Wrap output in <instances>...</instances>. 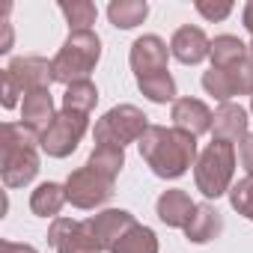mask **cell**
<instances>
[{
    "label": "cell",
    "instance_id": "1",
    "mask_svg": "<svg viewBox=\"0 0 253 253\" xmlns=\"http://www.w3.org/2000/svg\"><path fill=\"white\" fill-rule=\"evenodd\" d=\"M140 158L158 179H179L197 164V137L176 125H149L140 137Z\"/></svg>",
    "mask_w": 253,
    "mask_h": 253
},
{
    "label": "cell",
    "instance_id": "2",
    "mask_svg": "<svg viewBox=\"0 0 253 253\" xmlns=\"http://www.w3.org/2000/svg\"><path fill=\"white\" fill-rule=\"evenodd\" d=\"M42 134L27 128L24 122H3L0 128V179L6 188H24L39 173V152Z\"/></svg>",
    "mask_w": 253,
    "mask_h": 253
},
{
    "label": "cell",
    "instance_id": "3",
    "mask_svg": "<svg viewBox=\"0 0 253 253\" xmlns=\"http://www.w3.org/2000/svg\"><path fill=\"white\" fill-rule=\"evenodd\" d=\"M101 60V39L95 36V30H78L69 33V39L63 42V48L57 51L54 63V81L57 84H78V81H89V72L98 66Z\"/></svg>",
    "mask_w": 253,
    "mask_h": 253
},
{
    "label": "cell",
    "instance_id": "4",
    "mask_svg": "<svg viewBox=\"0 0 253 253\" xmlns=\"http://www.w3.org/2000/svg\"><path fill=\"white\" fill-rule=\"evenodd\" d=\"M232 176H235V143L226 140H211L197 164H194V182L197 191L209 200H217L223 194H229L232 188Z\"/></svg>",
    "mask_w": 253,
    "mask_h": 253
},
{
    "label": "cell",
    "instance_id": "5",
    "mask_svg": "<svg viewBox=\"0 0 253 253\" xmlns=\"http://www.w3.org/2000/svg\"><path fill=\"white\" fill-rule=\"evenodd\" d=\"M149 128V116L134 107V104H116L110 107L92 128L95 143H110V146H128V143H140V137Z\"/></svg>",
    "mask_w": 253,
    "mask_h": 253
},
{
    "label": "cell",
    "instance_id": "6",
    "mask_svg": "<svg viewBox=\"0 0 253 253\" xmlns=\"http://www.w3.org/2000/svg\"><path fill=\"white\" fill-rule=\"evenodd\" d=\"M86 128H89V116L86 113L60 110L54 116V122L42 131V143L39 146H42V152L48 158H69L78 149L81 137L86 134Z\"/></svg>",
    "mask_w": 253,
    "mask_h": 253
},
{
    "label": "cell",
    "instance_id": "7",
    "mask_svg": "<svg viewBox=\"0 0 253 253\" xmlns=\"http://www.w3.org/2000/svg\"><path fill=\"white\" fill-rule=\"evenodd\" d=\"M203 89L211 98H217L220 104L232 101L235 95H253V54L232 66L209 69L203 75Z\"/></svg>",
    "mask_w": 253,
    "mask_h": 253
},
{
    "label": "cell",
    "instance_id": "8",
    "mask_svg": "<svg viewBox=\"0 0 253 253\" xmlns=\"http://www.w3.org/2000/svg\"><path fill=\"white\" fill-rule=\"evenodd\" d=\"M66 197L75 209H98L113 197V182L98 176L89 167H78L75 173H69L66 179Z\"/></svg>",
    "mask_w": 253,
    "mask_h": 253
},
{
    "label": "cell",
    "instance_id": "9",
    "mask_svg": "<svg viewBox=\"0 0 253 253\" xmlns=\"http://www.w3.org/2000/svg\"><path fill=\"white\" fill-rule=\"evenodd\" d=\"M48 244L57 253H101L89 223L72 220V217H54V223L48 229Z\"/></svg>",
    "mask_w": 253,
    "mask_h": 253
},
{
    "label": "cell",
    "instance_id": "10",
    "mask_svg": "<svg viewBox=\"0 0 253 253\" xmlns=\"http://www.w3.org/2000/svg\"><path fill=\"white\" fill-rule=\"evenodd\" d=\"M128 60H131V69H134V78L140 81V78H149V75H161V72H167L170 48H167V42H164L161 36H152V33H149V36L134 39Z\"/></svg>",
    "mask_w": 253,
    "mask_h": 253
},
{
    "label": "cell",
    "instance_id": "11",
    "mask_svg": "<svg viewBox=\"0 0 253 253\" xmlns=\"http://www.w3.org/2000/svg\"><path fill=\"white\" fill-rule=\"evenodd\" d=\"M3 72L21 89V95L36 92V89H48L54 81V63H48L45 57H15Z\"/></svg>",
    "mask_w": 253,
    "mask_h": 253
},
{
    "label": "cell",
    "instance_id": "12",
    "mask_svg": "<svg viewBox=\"0 0 253 253\" xmlns=\"http://www.w3.org/2000/svg\"><path fill=\"white\" fill-rule=\"evenodd\" d=\"M86 223H89V229H92L98 247H101V250H113V247L119 244V238L128 232L137 220H134L131 211H125V209H104V211L86 217Z\"/></svg>",
    "mask_w": 253,
    "mask_h": 253
},
{
    "label": "cell",
    "instance_id": "13",
    "mask_svg": "<svg viewBox=\"0 0 253 253\" xmlns=\"http://www.w3.org/2000/svg\"><path fill=\"white\" fill-rule=\"evenodd\" d=\"M170 119H173V125H176V128H182V131H188V134L200 137V134L211 131L214 113L209 110V104H206V101L185 95V98H176V101H173Z\"/></svg>",
    "mask_w": 253,
    "mask_h": 253
},
{
    "label": "cell",
    "instance_id": "14",
    "mask_svg": "<svg viewBox=\"0 0 253 253\" xmlns=\"http://www.w3.org/2000/svg\"><path fill=\"white\" fill-rule=\"evenodd\" d=\"M209 51H211V39L203 33V27H194V24L179 27L173 33V39H170V54L185 66L203 63L209 57Z\"/></svg>",
    "mask_w": 253,
    "mask_h": 253
},
{
    "label": "cell",
    "instance_id": "15",
    "mask_svg": "<svg viewBox=\"0 0 253 253\" xmlns=\"http://www.w3.org/2000/svg\"><path fill=\"white\" fill-rule=\"evenodd\" d=\"M247 110L235 101H226L214 110L211 122V140H226V143H241L247 137Z\"/></svg>",
    "mask_w": 253,
    "mask_h": 253
},
{
    "label": "cell",
    "instance_id": "16",
    "mask_svg": "<svg viewBox=\"0 0 253 253\" xmlns=\"http://www.w3.org/2000/svg\"><path fill=\"white\" fill-rule=\"evenodd\" d=\"M220 229H223L220 211H217L214 206H209V203H200V206L194 209L191 220L185 223V238H188L191 244H209V241H214V238L220 235Z\"/></svg>",
    "mask_w": 253,
    "mask_h": 253
},
{
    "label": "cell",
    "instance_id": "17",
    "mask_svg": "<svg viewBox=\"0 0 253 253\" xmlns=\"http://www.w3.org/2000/svg\"><path fill=\"white\" fill-rule=\"evenodd\" d=\"M194 209H197V203H191V197L185 191H179V188L164 191L158 197V203H155V211H158L161 223H167L173 229H185V223L191 220Z\"/></svg>",
    "mask_w": 253,
    "mask_h": 253
},
{
    "label": "cell",
    "instance_id": "18",
    "mask_svg": "<svg viewBox=\"0 0 253 253\" xmlns=\"http://www.w3.org/2000/svg\"><path fill=\"white\" fill-rule=\"evenodd\" d=\"M54 95L51 89H36V92H27L24 101H21V122L33 131H45L48 125L54 122Z\"/></svg>",
    "mask_w": 253,
    "mask_h": 253
},
{
    "label": "cell",
    "instance_id": "19",
    "mask_svg": "<svg viewBox=\"0 0 253 253\" xmlns=\"http://www.w3.org/2000/svg\"><path fill=\"white\" fill-rule=\"evenodd\" d=\"M66 203H69L66 185H57V182H42L30 194V211L39 214V217H57Z\"/></svg>",
    "mask_w": 253,
    "mask_h": 253
},
{
    "label": "cell",
    "instance_id": "20",
    "mask_svg": "<svg viewBox=\"0 0 253 253\" xmlns=\"http://www.w3.org/2000/svg\"><path fill=\"white\" fill-rule=\"evenodd\" d=\"M89 170H95L98 176L116 182L119 170L125 167V149L122 146H110V143H95L92 152H89V161H86Z\"/></svg>",
    "mask_w": 253,
    "mask_h": 253
},
{
    "label": "cell",
    "instance_id": "21",
    "mask_svg": "<svg viewBox=\"0 0 253 253\" xmlns=\"http://www.w3.org/2000/svg\"><path fill=\"white\" fill-rule=\"evenodd\" d=\"M146 15H149V3H146V0H113V3L107 6V18L119 30H131V27L143 24Z\"/></svg>",
    "mask_w": 253,
    "mask_h": 253
},
{
    "label": "cell",
    "instance_id": "22",
    "mask_svg": "<svg viewBox=\"0 0 253 253\" xmlns=\"http://www.w3.org/2000/svg\"><path fill=\"white\" fill-rule=\"evenodd\" d=\"M250 57V45H244L238 36H214L211 39V51H209V60H211V69H223V66H232L238 60Z\"/></svg>",
    "mask_w": 253,
    "mask_h": 253
},
{
    "label": "cell",
    "instance_id": "23",
    "mask_svg": "<svg viewBox=\"0 0 253 253\" xmlns=\"http://www.w3.org/2000/svg\"><path fill=\"white\" fill-rule=\"evenodd\" d=\"M110 253H158V235L149 226L134 223L128 232L119 238V244Z\"/></svg>",
    "mask_w": 253,
    "mask_h": 253
},
{
    "label": "cell",
    "instance_id": "24",
    "mask_svg": "<svg viewBox=\"0 0 253 253\" xmlns=\"http://www.w3.org/2000/svg\"><path fill=\"white\" fill-rule=\"evenodd\" d=\"M98 104V89L92 81H78L72 86H66L63 92V110H75V113H92Z\"/></svg>",
    "mask_w": 253,
    "mask_h": 253
},
{
    "label": "cell",
    "instance_id": "25",
    "mask_svg": "<svg viewBox=\"0 0 253 253\" xmlns=\"http://www.w3.org/2000/svg\"><path fill=\"white\" fill-rule=\"evenodd\" d=\"M140 92L155 101V104H167V101H176V81L170 72H161V75H149V78H140L137 81Z\"/></svg>",
    "mask_w": 253,
    "mask_h": 253
},
{
    "label": "cell",
    "instance_id": "26",
    "mask_svg": "<svg viewBox=\"0 0 253 253\" xmlns=\"http://www.w3.org/2000/svg\"><path fill=\"white\" fill-rule=\"evenodd\" d=\"M60 12L66 15L69 21V33H78V30H92L95 18H98V9L89 0H72V3H60Z\"/></svg>",
    "mask_w": 253,
    "mask_h": 253
},
{
    "label": "cell",
    "instance_id": "27",
    "mask_svg": "<svg viewBox=\"0 0 253 253\" xmlns=\"http://www.w3.org/2000/svg\"><path fill=\"white\" fill-rule=\"evenodd\" d=\"M229 206L247 220H253V176H244L229 188Z\"/></svg>",
    "mask_w": 253,
    "mask_h": 253
},
{
    "label": "cell",
    "instance_id": "28",
    "mask_svg": "<svg viewBox=\"0 0 253 253\" xmlns=\"http://www.w3.org/2000/svg\"><path fill=\"white\" fill-rule=\"evenodd\" d=\"M197 12L203 15V18H209V21H223L229 12H232V3L229 0H223V3H209V0H197Z\"/></svg>",
    "mask_w": 253,
    "mask_h": 253
},
{
    "label": "cell",
    "instance_id": "29",
    "mask_svg": "<svg viewBox=\"0 0 253 253\" xmlns=\"http://www.w3.org/2000/svg\"><path fill=\"white\" fill-rule=\"evenodd\" d=\"M0 84H3V92H0V95H3V98H0V104H3L6 110H12L15 104H18V95H21V89L12 84V78L3 72V75H0Z\"/></svg>",
    "mask_w": 253,
    "mask_h": 253
},
{
    "label": "cell",
    "instance_id": "30",
    "mask_svg": "<svg viewBox=\"0 0 253 253\" xmlns=\"http://www.w3.org/2000/svg\"><path fill=\"white\" fill-rule=\"evenodd\" d=\"M238 155H241V164H244L247 176H253V134H247V137L238 143Z\"/></svg>",
    "mask_w": 253,
    "mask_h": 253
},
{
    "label": "cell",
    "instance_id": "31",
    "mask_svg": "<svg viewBox=\"0 0 253 253\" xmlns=\"http://www.w3.org/2000/svg\"><path fill=\"white\" fill-rule=\"evenodd\" d=\"M0 253H39V250L30 247V244H18V241L3 238V241H0Z\"/></svg>",
    "mask_w": 253,
    "mask_h": 253
},
{
    "label": "cell",
    "instance_id": "32",
    "mask_svg": "<svg viewBox=\"0 0 253 253\" xmlns=\"http://www.w3.org/2000/svg\"><path fill=\"white\" fill-rule=\"evenodd\" d=\"M241 21H244L247 33L253 36V0H247V3H244V9H241Z\"/></svg>",
    "mask_w": 253,
    "mask_h": 253
},
{
    "label": "cell",
    "instance_id": "33",
    "mask_svg": "<svg viewBox=\"0 0 253 253\" xmlns=\"http://www.w3.org/2000/svg\"><path fill=\"white\" fill-rule=\"evenodd\" d=\"M250 110H253V95H250Z\"/></svg>",
    "mask_w": 253,
    "mask_h": 253
},
{
    "label": "cell",
    "instance_id": "34",
    "mask_svg": "<svg viewBox=\"0 0 253 253\" xmlns=\"http://www.w3.org/2000/svg\"><path fill=\"white\" fill-rule=\"evenodd\" d=\"M250 54H253V42H250Z\"/></svg>",
    "mask_w": 253,
    "mask_h": 253
}]
</instances>
